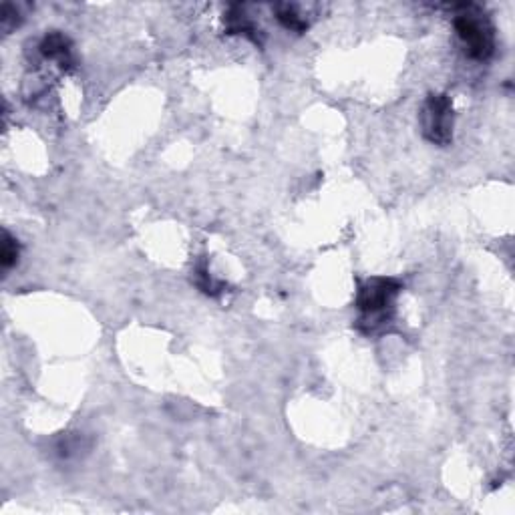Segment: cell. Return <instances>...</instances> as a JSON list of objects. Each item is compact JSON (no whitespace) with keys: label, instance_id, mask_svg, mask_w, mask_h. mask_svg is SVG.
Masks as SVG:
<instances>
[{"label":"cell","instance_id":"6da1fadb","mask_svg":"<svg viewBox=\"0 0 515 515\" xmlns=\"http://www.w3.org/2000/svg\"><path fill=\"white\" fill-rule=\"evenodd\" d=\"M401 292V284L393 278H371L359 292L357 306L363 314L361 322L369 330H375L379 324H385L391 316L393 302Z\"/></svg>","mask_w":515,"mask_h":515},{"label":"cell","instance_id":"7a4b0ae2","mask_svg":"<svg viewBox=\"0 0 515 515\" xmlns=\"http://www.w3.org/2000/svg\"><path fill=\"white\" fill-rule=\"evenodd\" d=\"M425 137L437 145H447L453 135V107L447 95H431L423 107Z\"/></svg>","mask_w":515,"mask_h":515},{"label":"cell","instance_id":"3957f363","mask_svg":"<svg viewBox=\"0 0 515 515\" xmlns=\"http://www.w3.org/2000/svg\"><path fill=\"white\" fill-rule=\"evenodd\" d=\"M455 29H457L461 41L465 43L467 53L473 59L485 61V59L491 57V53H493V35H491V29L487 27V23H483L475 15L463 13V15H457Z\"/></svg>","mask_w":515,"mask_h":515},{"label":"cell","instance_id":"277c9868","mask_svg":"<svg viewBox=\"0 0 515 515\" xmlns=\"http://www.w3.org/2000/svg\"><path fill=\"white\" fill-rule=\"evenodd\" d=\"M41 51L47 59L51 61H57L61 67H67L71 65V49H69V41L59 35V33H53L49 35L43 45H41Z\"/></svg>","mask_w":515,"mask_h":515},{"label":"cell","instance_id":"5b68a950","mask_svg":"<svg viewBox=\"0 0 515 515\" xmlns=\"http://www.w3.org/2000/svg\"><path fill=\"white\" fill-rule=\"evenodd\" d=\"M19 260V244L15 238H11L9 232L3 234V250H0V264L5 270L13 268Z\"/></svg>","mask_w":515,"mask_h":515}]
</instances>
